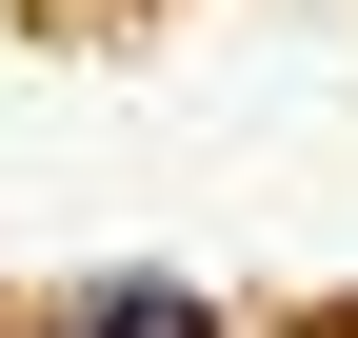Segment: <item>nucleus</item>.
I'll use <instances>...</instances> for the list:
<instances>
[{
    "label": "nucleus",
    "instance_id": "obj_1",
    "mask_svg": "<svg viewBox=\"0 0 358 338\" xmlns=\"http://www.w3.org/2000/svg\"><path fill=\"white\" fill-rule=\"evenodd\" d=\"M60 338H219L179 279H100V299H60Z\"/></svg>",
    "mask_w": 358,
    "mask_h": 338
}]
</instances>
